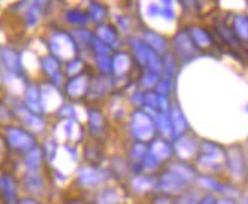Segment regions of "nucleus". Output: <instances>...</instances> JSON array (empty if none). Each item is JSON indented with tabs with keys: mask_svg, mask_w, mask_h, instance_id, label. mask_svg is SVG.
I'll return each mask as SVG.
<instances>
[{
	"mask_svg": "<svg viewBox=\"0 0 248 204\" xmlns=\"http://www.w3.org/2000/svg\"><path fill=\"white\" fill-rule=\"evenodd\" d=\"M9 141H11V143H13L14 146H17V148H28V146L32 145L31 137L26 136L25 133L18 131V130H11L9 131Z\"/></svg>",
	"mask_w": 248,
	"mask_h": 204,
	"instance_id": "1",
	"label": "nucleus"
}]
</instances>
